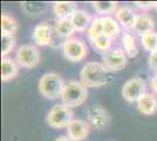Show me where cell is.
Instances as JSON below:
<instances>
[{"mask_svg": "<svg viewBox=\"0 0 157 141\" xmlns=\"http://www.w3.org/2000/svg\"><path fill=\"white\" fill-rule=\"evenodd\" d=\"M108 81V71L103 64L92 61L87 62L80 72V82L85 87H101Z\"/></svg>", "mask_w": 157, "mask_h": 141, "instance_id": "1", "label": "cell"}, {"mask_svg": "<svg viewBox=\"0 0 157 141\" xmlns=\"http://www.w3.org/2000/svg\"><path fill=\"white\" fill-rule=\"evenodd\" d=\"M65 81L56 73H45L39 80L38 87L40 94L48 100H55L61 98L65 87Z\"/></svg>", "mask_w": 157, "mask_h": 141, "instance_id": "2", "label": "cell"}, {"mask_svg": "<svg viewBox=\"0 0 157 141\" xmlns=\"http://www.w3.org/2000/svg\"><path fill=\"white\" fill-rule=\"evenodd\" d=\"M88 96L87 87H85L80 81H68L66 82L62 94H61V100L62 104L68 107H78L82 105Z\"/></svg>", "mask_w": 157, "mask_h": 141, "instance_id": "3", "label": "cell"}, {"mask_svg": "<svg viewBox=\"0 0 157 141\" xmlns=\"http://www.w3.org/2000/svg\"><path fill=\"white\" fill-rule=\"evenodd\" d=\"M73 120H74L73 109L63 104L54 105L47 114V123L49 125V127L58 129L63 127L67 128V126Z\"/></svg>", "mask_w": 157, "mask_h": 141, "instance_id": "4", "label": "cell"}, {"mask_svg": "<svg viewBox=\"0 0 157 141\" xmlns=\"http://www.w3.org/2000/svg\"><path fill=\"white\" fill-rule=\"evenodd\" d=\"M87 122L96 131H105L109 127L110 115L108 111L100 104H92L86 111Z\"/></svg>", "mask_w": 157, "mask_h": 141, "instance_id": "5", "label": "cell"}, {"mask_svg": "<svg viewBox=\"0 0 157 141\" xmlns=\"http://www.w3.org/2000/svg\"><path fill=\"white\" fill-rule=\"evenodd\" d=\"M15 60L20 67L31 69V68L36 67L40 64L41 54H40L39 48L35 45L26 44V45H21L17 49Z\"/></svg>", "mask_w": 157, "mask_h": 141, "instance_id": "6", "label": "cell"}, {"mask_svg": "<svg viewBox=\"0 0 157 141\" xmlns=\"http://www.w3.org/2000/svg\"><path fill=\"white\" fill-rule=\"evenodd\" d=\"M62 53L67 60L78 62L87 58L88 47L81 38H71L62 42Z\"/></svg>", "mask_w": 157, "mask_h": 141, "instance_id": "7", "label": "cell"}, {"mask_svg": "<svg viewBox=\"0 0 157 141\" xmlns=\"http://www.w3.org/2000/svg\"><path fill=\"white\" fill-rule=\"evenodd\" d=\"M147 93V85L140 76L129 79L122 87V96L128 102H137Z\"/></svg>", "mask_w": 157, "mask_h": 141, "instance_id": "8", "label": "cell"}, {"mask_svg": "<svg viewBox=\"0 0 157 141\" xmlns=\"http://www.w3.org/2000/svg\"><path fill=\"white\" fill-rule=\"evenodd\" d=\"M102 64L108 72H118L127 65V54L122 48H111L102 57Z\"/></svg>", "mask_w": 157, "mask_h": 141, "instance_id": "9", "label": "cell"}, {"mask_svg": "<svg viewBox=\"0 0 157 141\" xmlns=\"http://www.w3.org/2000/svg\"><path fill=\"white\" fill-rule=\"evenodd\" d=\"M33 41L38 46H49L53 44V28L52 26L44 21L38 24L32 34Z\"/></svg>", "mask_w": 157, "mask_h": 141, "instance_id": "10", "label": "cell"}, {"mask_svg": "<svg viewBox=\"0 0 157 141\" xmlns=\"http://www.w3.org/2000/svg\"><path fill=\"white\" fill-rule=\"evenodd\" d=\"M90 132V126L87 121L74 119L67 126V134L74 141H82L88 136Z\"/></svg>", "mask_w": 157, "mask_h": 141, "instance_id": "11", "label": "cell"}, {"mask_svg": "<svg viewBox=\"0 0 157 141\" xmlns=\"http://www.w3.org/2000/svg\"><path fill=\"white\" fill-rule=\"evenodd\" d=\"M78 11V4L74 1H55L53 2V12L56 20L71 19Z\"/></svg>", "mask_w": 157, "mask_h": 141, "instance_id": "12", "label": "cell"}, {"mask_svg": "<svg viewBox=\"0 0 157 141\" xmlns=\"http://www.w3.org/2000/svg\"><path fill=\"white\" fill-rule=\"evenodd\" d=\"M136 104H137L138 112L141 114L150 116V115H154L157 113V96L154 94H144Z\"/></svg>", "mask_w": 157, "mask_h": 141, "instance_id": "13", "label": "cell"}, {"mask_svg": "<svg viewBox=\"0 0 157 141\" xmlns=\"http://www.w3.org/2000/svg\"><path fill=\"white\" fill-rule=\"evenodd\" d=\"M136 17H137V14L128 6H120L117 11L115 12V19L125 29H132Z\"/></svg>", "mask_w": 157, "mask_h": 141, "instance_id": "14", "label": "cell"}, {"mask_svg": "<svg viewBox=\"0 0 157 141\" xmlns=\"http://www.w3.org/2000/svg\"><path fill=\"white\" fill-rule=\"evenodd\" d=\"M19 65L17 60H13L10 57L1 59V80L10 81L15 79L19 75Z\"/></svg>", "mask_w": 157, "mask_h": 141, "instance_id": "15", "label": "cell"}, {"mask_svg": "<svg viewBox=\"0 0 157 141\" xmlns=\"http://www.w3.org/2000/svg\"><path fill=\"white\" fill-rule=\"evenodd\" d=\"M154 28H155V20L152 19V17L148 14H137L132 27V31L135 33L141 34L142 37L144 34L154 32Z\"/></svg>", "mask_w": 157, "mask_h": 141, "instance_id": "16", "label": "cell"}, {"mask_svg": "<svg viewBox=\"0 0 157 141\" xmlns=\"http://www.w3.org/2000/svg\"><path fill=\"white\" fill-rule=\"evenodd\" d=\"M71 21H72L73 26L76 32L83 33L87 29H89V27L92 25L93 18L88 12H86L83 10H78L71 18Z\"/></svg>", "mask_w": 157, "mask_h": 141, "instance_id": "17", "label": "cell"}, {"mask_svg": "<svg viewBox=\"0 0 157 141\" xmlns=\"http://www.w3.org/2000/svg\"><path fill=\"white\" fill-rule=\"evenodd\" d=\"M75 28L73 26L71 19H63V20H56L54 25V33L58 37L62 38L66 40L73 38V35L75 33Z\"/></svg>", "mask_w": 157, "mask_h": 141, "instance_id": "18", "label": "cell"}, {"mask_svg": "<svg viewBox=\"0 0 157 141\" xmlns=\"http://www.w3.org/2000/svg\"><path fill=\"white\" fill-rule=\"evenodd\" d=\"M101 21H102V26H103V32L105 34L110 38L111 40H115L117 38L120 33H121V28H120V24L118 21L113 18L110 15L108 17H101Z\"/></svg>", "mask_w": 157, "mask_h": 141, "instance_id": "19", "label": "cell"}, {"mask_svg": "<svg viewBox=\"0 0 157 141\" xmlns=\"http://www.w3.org/2000/svg\"><path fill=\"white\" fill-rule=\"evenodd\" d=\"M18 21L15 20L13 15L8 13H4L1 15V34L5 35H15L18 32Z\"/></svg>", "mask_w": 157, "mask_h": 141, "instance_id": "20", "label": "cell"}, {"mask_svg": "<svg viewBox=\"0 0 157 141\" xmlns=\"http://www.w3.org/2000/svg\"><path fill=\"white\" fill-rule=\"evenodd\" d=\"M117 5L116 1H92L94 11L102 17H108L109 14L115 13L118 8Z\"/></svg>", "mask_w": 157, "mask_h": 141, "instance_id": "21", "label": "cell"}, {"mask_svg": "<svg viewBox=\"0 0 157 141\" xmlns=\"http://www.w3.org/2000/svg\"><path fill=\"white\" fill-rule=\"evenodd\" d=\"M122 45H123L125 54H128L130 58H134V57H136L138 54V49L137 46H136L135 38L129 32H125L122 35Z\"/></svg>", "mask_w": 157, "mask_h": 141, "instance_id": "22", "label": "cell"}, {"mask_svg": "<svg viewBox=\"0 0 157 141\" xmlns=\"http://www.w3.org/2000/svg\"><path fill=\"white\" fill-rule=\"evenodd\" d=\"M17 39L15 35H5L1 34V57L5 58L11 53L15 47Z\"/></svg>", "mask_w": 157, "mask_h": 141, "instance_id": "23", "label": "cell"}, {"mask_svg": "<svg viewBox=\"0 0 157 141\" xmlns=\"http://www.w3.org/2000/svg\"><path fill=\"white\" fill-rule=\"evenodd\" d=\"M90 44H92L93 47H94L95 49L105 53V52H108L109 49H111L113 40H111L110 38H108L105 34H103V35L98 37V38L94 39V40H90Z\"/></svg>", "mask_w": 157, "mask_h": 141, "instance_id": "24", "label": "cell"}, {"mask_svg": "<svg viewBox=\"0 0 157 141\" xmlns=\"http://www.w3.org/2000/svg\"><path fill=\"white\" fill-rule=\"evenodd\" d=\"M105 32H103V26H102V21H101V18H93L92 25L88 29V38L89 40H94L98 37L103 35Z\"/></svg>", "mask_w": 157, "mask_h": 141, "instance_id": "25", "label": "cell"}, {"mask_svg": "<svg viewBox=\"0 0 157 141\" xmlns=\"http://www.w3.org/2000/svg\"><path fill=\"white\" fill-rule=\"evenodd\" d=\"M141 42L144 49L149 51V52H154L157 51V33L155 32H150L141 37Z\"/></svg>", "mask_w": 157, "mask_h": 141, "instance_id": "26", "label": "cell"}, {"mask_svg": "<svg viewBox=\"0 0 157 141\" xmlns=\"http://www.w3.org/2000/svg\"><path fill=\"white\" fill-rule=\"evenodd\" d=\"M21 7L22 10L26 12L27 14H32V15H35V14H40L42 11L46 10V5L44 4H40V2H22L21 4Z\"/></svg>", "mask_w": 157, "mask_h": 141, "instance_id": "27", "label": "cell"}, {"mask_svg": "<svg viewBox=\"0 0 157 141\" xmlns=\"http://www.w3.org/2000/svg\"><path fill=\"white\" fill-rule=\"evenodd\" d=\"M149 66H150L151 71L157 74V51L150 52L149 54Z\"/></svg>", "mask_w": 157, "mask_h": 141, "instance_id": "28", "label": "cell"}, {"mask_svg": "<svg viewBox=\"0 0 157 141\" xmlns=\"http://www.w3.org/2000/svg\"><path fill=\"white\" fill-rule=\"evenodd\" d=\"M135 5L142 10H149V8H155V1H136Z\"/></svg>", "mask_w": 157, "mask_h": 141, "instance_id": "29", "label": "cell"}, {"mask_svg": "<svg viewBox=\"0 0 157 141\" xmlns=\"http://www.w3.org/2000/svg\"><path fill=\"white\" fill-rule=\"evenodd\" d=\"M150 87L154 91V93L157 94V74H155L150 80Z\"/></svg>", "mask_w": 157, "mask_h": 141, "instance_id": "30", "label": "cell"}, {"mask_svg": "<svg viewBox=\"0 0 157 141\" xmlns=\"http://www.w3.org/2000/svg\"><path fill=\"white\" fill-rule=\"evenodd\" d=\"M55 141H74V140L71 139L69 136H63V135H62V136H59Z\"/></svg>", "mask_w": 157, "mask_h": 141, "instance_id": "31", "label": "cell"}, {"mask_svg": "<svg viewBox=\"0 0 157 141\" xmlns=\"http://www.w3.org/2000/svg\"><path fill=\"white\" fill-rule=\"evenodd\" d=\"M155 10L157 11V1H155Z\"/></svg>", "mask_w": 157, "mask_h": 141, "instance_id": "32", "label": "cell"}]
</instances>
